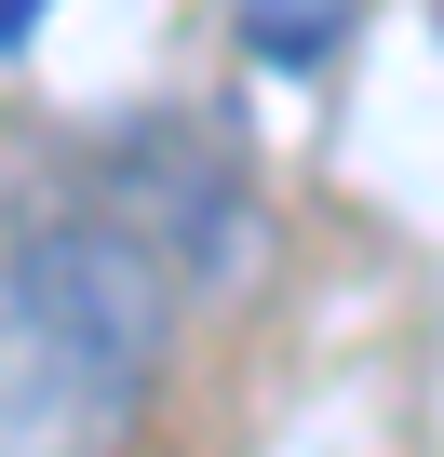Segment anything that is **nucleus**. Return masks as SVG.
I'll return each instance as SVG.
<instances>
[{
  "label": "nucleus",
  "instance_id": "obj_1",
  "mask_svg": "<svg viewBox=\"0 0 444 457\" xmlns=\"http://www.w3.org/2000/svg\"><path fill=\"white\" fill-rule=\"evenodd\" d=\"M188 270L121 188L0 202V457H108L175 363Z\"/></svg>",
  "mask_w": 444,
  "mask_h": 457
}]
</instances>
